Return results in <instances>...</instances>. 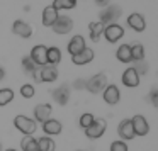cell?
<instances>
[{
  "label": "cell",
  "mask_w": 158,
  "mask_h": 151,
  "mask_svg": "<svg viewBox=\"0 0 158 151\" xmlns=\"http://www.w3.org/2000/svg\"><path fill=\"white\" fill-rule=\"evenodd\" d=\"M158 92H156V88H153V90H151V92H150V100H151V104H153V105L155 107H156L158 105Z\"/></svg>",
  "instance_id": "cell-32"
},
{
  "label": "cell",
  "mask_w": 158,
  "mask_h": 151,
  "mask_svg": "<svg viewBox=\"0 0 158 151\" xmlns=\"http://www.w3.org/2000/svg\"><path fill=\"white\" fill-rule=\"evenodd\" d=\"M109 2L110 0H95V5H99V7H107Z\"/></svg>",
  "instance_id": "cell-34"
},
{
  "label": "cell",
  "mask_w": 158,
  "mask_h": 151,
  "mask_svg": "<svg viewBox=\"0 0 158 151\" xmlns=\"http://www.w3.org/2000/svg\"><path fill=\"white\" fill-rule=\"evenodd\" d=\"M73 88H85V80H77L75 83H73Z\"/></svg>",
  "instance_id": "cell-33"
},
{
  "label": "cell",
  "mask_w": 158,
  "mask_h": 151,
  "mask_svg": "<svg viewBox=\"0 0 158 151\" xmlns=\"http://www.w3.org/2000/svg\"><path fill=\"white\" fill-rule=\"evenodd\" d=\"M116 58L119 59L121 63H131L133 58H131V46L129 44H121L116 51Z\"/></svg>",
  "instance_id": "cell-22"
},
{
  "label": "cell",
  "mask_w": 158,
  "mask_h": 151,
  "mask_svg": "<svg viewBox=\"0 0 158 151\" xmlns=\"http://www.w3.org/2000/svg\"><path fill=\"white\" fill-rule=\"evenodd\" d=\"M94 49L92 48H85L82 53H78V55H75V56H72V61L75 63V65H78V66H82V65H87V63H90L94 59Z\"/></svg>",
  "instance_id": "cell-19"
},
{
  "label": "cell",
  "mask_w": 158,
  "mask_h": 151,
  "mask_svg": "<svg viewBox=\"0 0 158 151\" xmlns=\"http://www.w3.org/2000/svg\"><path fill=\"white\" fill-rule=\"evenodd\" d=\"M14 126H15V129H17L19 133H22L24 136H32V134L36 133V129H38L36 120L31 119V117H27V116H22V114L14 117Z\"/></svg>",
  "instance_id": "cell-2"
},
{
  "label": "cell",
  "mask_w": 158,
  "mask_h": 151,
  "mask_svg": "<svg viewBox=\"0 0 158 151\" xmlns=\"http://www.w3.org/2000/svg\"><path fill=\"white\" fill-rule=\"evenodd\" d=\"M5 78V68L2 65H0V82H2V80Z\"/></svg>",
  "instance_id": "cell-35"
},
{
  "label": "cell",
  "mask_w": 158,
  "mask_h": 151,
  "mask_svg": "<svg viewBox=\"0 0 158 151\" xmlns=\"http://www.w3.org/2000/svg\"><path fill=\"white\" fill-rule=\"evenodd\" d=\"M12 32H14L15 36H19V38L27 39L32 36V27L24 21H15L14 24H12Z\"/></svg>",
  "instance_id": "cell-15"
},
{
  "label": "cell",
  "mask_w": 158,
  "mask_h": 151,
  "mask_svg": "<svg viewBox=\"0 0 158 151\" xmlns=\"http://www.w3.org/2000/svg\"><path fill=\"white\" fill-rule=\"evenodd\" d=\"M46 49H48V48H46V46H43V44L34 46V48L31 49L29 58H31L38 66H44L46 65Z\"/></svg>",
  "instance_id": "cell-17"
},
{
  "label": "cell",
  "mask_w": 158,
  "mask_h": 151,
  "mask_svg": "<svg viewBox=\"0 0 158 151\" xmlns=\"http://www.w3.org/2000/svg\"><path fill=\"white\" fill-rule=\"evenodd\" d=\"M77 7V0H53V9L55 10H70V9H75Z\"/></svg>",
  "instance_id": "cell-26"
},
{
  "label": "cell",
  "mask_w": 158,
  "mask_h": 151,
  "mask_svg": "<svg viewBox=\"0 0 158 151\" xmlns=\"http://www.w3.org/2000/svg\"><path fill=\"white\" fill-rule=\"evenodd\" d=\"M131 124H133L134 136H146V134L150 133V124H148V120L144 119V116H141V114H136V116L131 119Z\"/></svg>",
  "instance_id": "cell-6"
},
{
  "label": "cell",
  "mask_w": 158,
  "mask_h": 151,
  "mask_svg": "<svg viewBox=\"0 0 158 151\" xmlns=\"http://www.w3.org/2000/svg\"><path fill=\"white\" fill-rule=\"evenodd\" d=\"M121 14H123V10L119 5H107V7H104V10H100L99 22L104 27L109 24H117V19L121 17Z\"/></svg>",
  "instance_id": "cell-1"
},
{
  "label": "cell",
  "mask_w": 158,
  "mask_h": 151,
  "mask_svg": "<svg viewBox=\"0 0 158 151\" xmlns=\"http://www.w3.org/2000/svg\"><path fill=\"white\" fill-rule=\"evenodd\" d=\"M14 100V90L12 88H0V107H5Z\"/></svg>",
  "instance_id": "cell-27"
},
{
  "label": "cell",
  "mask_w": 158,
  "mask_h": 151,
  "mask_svg": "<svg viewBox=\"0 0 158 151\" xmlns=\"http://www.w3.org/2000/svg\"><path fill=\"white\" fill-rule=\"evenodd\" d=\"M58 78V68L53 65H44V66H39V80L46 83H51L56 82Z\"/></svg>",
  "instance_id": "cell-11"
},
{
  "label": "cell",
  "mask_w": 158,
  "mask_h": 151,
  "mask_svg": "<svg viewBox=\"0 0 158 151\" xmlns=\"http://www.w3.org/2000/svg\"><path fill=\"white\" fill-rule=\"evenodd\" d=\"M22 151H38V139L34 136H24L21 139Z\"/></svg>",
  "instance_id": "cell-24"
},
{
  "label": "cell",
  "mask_w": 158,
  "mask_h": 151,
  "mask_svg": "<svg viewBox=\"0 0 158 151\" xmlns=\"http://www.w3.org/2000/svg\"><path fill=\"white\" fill-rule=\"evenodd\" d=\"M102 36L109 43H117L124 36V29L121 27L119 24H109V26H106V27H104Z\"/></svg>",
  "instance_id": "cell-7"
},
{
  "label": "cell",
  "mask_w": 158,
  "mask_h": 151,
  "mask_svg": "<svg viewBox=\"0 0 158 151\" xmlns=\"http://www.w3.org/2000/svg\"><path fill=\"white\" fill-rule=\"evenodd\" d=\"M63 126L58 119H48L43 122V131H44L46 136H58L61 133Z\"/></svg>",
  "instance_id": "cell-18"
},
{
  "label": "cell",
  "mask_w": 158,
  "mask_h": 151,
  "mask_svg": "<svg viewBox=\"0 0 158 151\" xmlns=\"http://www.w3.org/2000/svg\"><path fill=\"white\" fill-rule=\"evenodd\" d=\"M123 85L127 87V88H134V87L139 85V75L136 73V70L131 66V68H126L123 73Z\"/></svg>",
  "instance_id": "cell-13"
},
{
  "label": "cell",
  "mask_w": 158,
  "mask_h": 151,
  "mask_svg": "<svg viewBox=\"0 0 158 151\" xmlns=\"http://www.w3.org/2000/svg\"><path fill=\"white\" fill-rule=\"evenodd\" d=\"M5 151H17V149H14V148H7Z\"/></svg>",
  "instance_id": "cell-36"
},
{
  "label": "cell",
  "mask_w": 158,
  "mask_h": 151,
  "mask_svg": "<svg viewBox=\"0 0 158 151\" xmlns=\"http://www.w3.org/2000/svg\"><path fill=\"white\" fill-rule=\"evenodd\" d=\"M117 134H119L121 141H131L134 139V131H133V124H131V119H123L117 126Z\"/></svg>",
  "instance_id": "cell-8"
},
{
  "label": "cell",
  "mask_w": 158,
  "mask_h": 151,
  "mask_svg": "<svg viewBox=\"0 0 158 151\" xmlns=\"http://www.w3.org/2000/svg\"><path fill=\"white\" fill-rule=\"evenodd\" d=\"M85 48H87V43H85V39H83V36H80V34L73 36V38L70 39V43H68V53L72 56L82 53Z\"/></svg>",
  "instance_id": "cell-16"
},
{
  "label": "cell",
  "mask_w": 158,
  "mask_h": 151,
  "mask_svg": "<svg viewBox=\"0 0 158 151\" xmlns=\"http://www.w3.org/2000/svg\"><path fill=\"white\" fill-rule=\"evenodd\" d=\"M58 10H55L53 9V5H49V7H46L44 10H43V26H46V27H53V24L56 22V19H58Z\"/></svg>",
  "instance_id": "cell-20"
},
{
  "label": "cell",
  "mask_w": 158,
  "mask_h": 151,
  "mask_svg": "<svg viewBox=\"0 0 158 151\" xmlns=\"http://www.w3.org/2000/svg\"><path fill=\"white\" fill-rule=\"evenodd\" d=\"M131 58H133V61H143L144 59V46L139 44V43L131 46Z\"/></svg>",
  "instance_id": "cell-28"
},
{
  "label": "cell",
  "mask_w": 158,
  "mask_h": 151,
  "mask_svg": "<svg viewBox=\"0 0 158 151\" xmlns=\"http://www.w3.org/2000/svg\"><path fill=\"white\" fill-rule=\"evenodd\" d=\"M60 61H61V49L56 48V46H51V48L46 49V65L56 66Z\"/></svg>",
  "instance_id": "cell-21"
},
{
  "label": "cell",
  "mask_w": 158,
  "mask_h": 151,
  "mask_svg": "<svg viewBox=\"0 0 158 151\" xmlns=\"http://www.w3.org/2000/svg\"><path fill=\"white\" fill-rule=\"evenodd\" d=\"M106 129H107V120L100 117V119H94V122L83 131H85V136L89 139H99V137L104 136Z\"/></svg>",
  "instance_id": "cell-4"
},
{
  "label": "cell",
  "mask_w": 158,
  "mask_h": 151,
  "mask_svg": "<svg viewBox=\"0 0 158 151\" xmlns=\"http://www.w3.org/2000/svg\"><path fill=\"white\" fill-rule=\"evenodd\" d=\"M0 151H4V148H2V144H0Z\"/></svg>",
  "instance_id": "cell-37"
},
{
  "label": "cell",
  "mask_w": 158,
  "mask_h": 151,
  "mask_svg": "<svg viewBox=\"0 0 158 151\" xmlns=\"http://www.w3.org/2000/svg\"><path fill=\"white\" fill-rule=\"evenodd\" d=\"M89 32H90V39H92V41H99L100 36H102V32H104V26L100 24L99 21L90 22L89 24Z\"/></svg>",
  "instance_id": "cell-25"
},
{
  "label": "cell",
  "mask_w": 158,
  "mask_h": 151,
  "mask_svg": "<svg viewBox=\"0 0 158 151\" xmlns=\"http://www.w3.org/2000/svg\"><path fill=\"white\" fill-rule=\"evenodd\" d=\"M102 99H104V102L109 104V105L119 104L121 92H119V88H117V85H107L106 88H104V92H102Z\"/></svg>",
  "instance_id": "cell-9"
},
{
  "label": "cell",
  "mask_w": 158,
  "mask_h": 151,
  "mask_svg": "<svg viewBox=\"0 0 158 151\" xmlns=\"http://www.w3.org/2000/svg\"><path fill=\"white\" fill-rule=\"evenodd\" d=\"M51 112H53V107L49 104H38L34 107V120L43 124L44 120L51 119Z\"/></svg>",
  "instance_id": "cell-12"
},
{
  "label": "cell",
  "mask_w": 158,
  "mask_h": 151,
  "mask_svg": "<svg viewBox=\"0 0 158 151\" xmlns=\"http://www.w3.org/2000/svg\"><path fill=\"white\" fill-rule=\"evenodd\" d=\"M77 151H83V149H77Z\"/></svg>",
  "instance_id": "cell-38"
},
{
  "label": "cell",
  "mask_w": 158,
  "mask_h": 151,
  "mask_svg": "<svg viewBox=\"0 0 158 151\" xmlns=\"http://www.w3.org/2000/svg\"><path fill=\"white\" fill-rule=\"evenodd\" d=\"M55 149H56V143L53 141V137L43 136L38 139V151H55Z\"/></svg>",
  "instance_id": "cell-23"
},
{
  "label": "cell",
  "mask_w": 158,
  "mask_h": 151,
  "mask_svg": "<svg viewBox=\"0 0 158 151\" xmlns=\"http://www.w3.org/2000/svg\"><path fill=\"white\" fill-rule=\"evenodd\" d=\"M127 26H129L131 29H134L136 32H143L144 29H146V21H144V17L141 14L133 12V14L127 15Z\"/></svg>",
  "instance_id": "cell-14"
},
{
  "label": "cell",
  "mask_w": 158,
  "mask_h": 151,
  "mask_svg": "<svg viewBox=\"0 0 158 151\" xmlns=\"http://www.w3.org/2000/svg\"><path fill=\"white\" fill-rule=\"evenodd\" d=\"M53 100H55L58 105H66L70 100V87L66 85V83H63V85H60L58 88L53 90Z\"/></svg>",
  "instance_id": "cell-10"
},
{
  "label": "cell",
  "mask_w": 158,
  "mask_h": 151,
  "mask_svg": "<svg viewBox=\"0 0 158 151\" xmlns=\"http://www.w3.org/2000/svg\"><path fill=\"white\" fill-rule=\"evenodd\" d=\"M94 114H90V112H85V114H82V117H80V127H83V129H87V127L90 126V124L94 122Z\"/></svg>",
  "instance_id": "cell-30"
},
{
  "label": "cell",
  "mask_w": 158,
  "mask_h": 151,
  "mask_svg": "<svg viewBox=\"0 0 158 151\" xmlns=\"http://www.w3.org/2000/svg\"><path fill=\"white\" fill-rule=\"evenodd\" d=\"M109 85L107 83V75L106 73H97V75L90 76L89 80L85 82V90H89L90 93L97 95V93L104 92V88Z\"/></svg>",
  "instance_id": "cell-3"
},
{
  "label": "cell",
  "mask_w": 158,
  "mask_h": 151,
  "mask_svg": "<svg viewBox=\"0 0 158 151\" xmlns=\"http://www.w3.org/2000/svg\"><path fill=\"white\" fill-rule=\"evenodd\" d=\"M34 93H36V90L31 83H24V85L21 87V95L24 97V99H32Z\"/></svg>",
  "instance_id": "cell-29"
},
{
  "label": "cell",
  "mask_w": 158,
  "mask_h": 151,
  "mask_svg": "<svg viewBox=\"0 0 158 151\" xmlns=\"http://www.w3.org/2000/svg\"><path fill=\"white\" fill-rule=\"evenodd\" d=\"M110 151H127V144L124 141H112L110 143Z\"/></svg>",
  "instance_id": "cell-31"
},
{
  "label": "cell",
  "mask_w": 158,
  "mask_h": 151,
  "mask_svg": "<svg viewBox=\"0 0 158 151\" xmlns=\"http://www.w3.org/2000/svg\"><path fill=\"white\" fill-rule=\"evenodd\" d=\"M73 29V19L68 17V15H58L56 22L53 24V31L56 34H68L70 31Z\"/></svg>",
  "instance_id": "cell-5"
}]
</instances>
